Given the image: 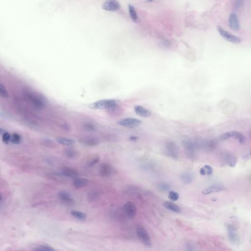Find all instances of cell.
<instances>
[{
	"label": "cell",
	"mask_w": 251,
	"mask_h": 251,
	"mask_svg": "<svg viewBox=\"0 0 251 251\" xmlns=\"http://www.w3.org/2000/svg\"><path fill=\"white\" fill-rule=\"evenodd\" d=\"M229 25L234 31H238L240 29V24L236 14L232 13L230 16L229 20Z\"/></svg>",
	"instance_id": "15"
},
{
	"label": "cell",
	"mask_w": 251,
	"mask_h": 251,
	"mask_svg": "<svg viewBox=\"0 0 251 251\" xmlns=\"http://www.w3.org/2000/svg\"><path fill=\"white\" fill-rule=\"evenodd\" d=\"M179 198V195L177 192L174 191H170L169 192L168 198L172 201H177Z\"/></svg>",
	"instance_id": "28"
},
{
	"label": "cell",
	"mask_w": 251,
	"mask_h": 251,
	"mask_svg": "<svg viewBox=\"0 0 251 251\" xmlns=\"http://www.w3.org/2000/svg\"><path fill=\"white\" fill-rule=\"evenodd\" d=\"M11 141L15 144H18L21 142V137L17 133H13L10 139Z\"/></svg>",
	"instance_id": "30"
},
{
	"label": "cell",
	"mask_w": 251,
	"mask_h": 251,
	"mask_svg": "<svg viewBox=\"0 0 251 251\" xmlns=\"http://www.w3.org/2000/svg\"><path fill=\"white\" fill-rule=\"evenodd\" d=\"M88 179L86 178H75L72 182V185L76 188H80L86 186L88 183Z\"/></svg>",
	"instance_id": "18"
},
{
	"label": "cell",
	"mask_w": 251,
	"mask_h": 251,
	"mask_svg": "<svg viewBox=\"0 0 251 251\" xmlns=\"http://www.w3.org/2000/svg\"><path fill=\"white\" fill-rule=\"evenodd\" d=\"M181 179L184 183H189L193 181L194 175L190 172H185L181 175Z\"/></svg>",
	"instance_id": "21"
},
{
	"label": "cell",
	"mask_w": 251,
	"mask_h": 251,
	"mask_svg": "<svg viewBox=\"0 0 251 251\" xmlns=\"http://www.w3.org/2000/svg\"><path fill=\"white\" fill-rule=\"evenodd\" d=\"M129 10L130 13V17L132 20L134 22H137L138 21V16L137 15V12L135 11V7L132 5H129Z\"/></svg>",
	"instance_id": "25"
},
{
	"label": "cell",
	"mask_w": 251,
	"mask_h": 251,
	"mask_svg": "<svg viewBox=\"0 0 251 251\" xmlns=\"http://www.w3.org/2000/svg\"><path fill=\"white\" fill-rule=\"evenodd\" d=\"M142 121L141 120L135 118H125L117 122V124L129 128H135L139 126Z\"/></svg>",
	"instance_id": "4"
},
{
	"label": "cell",
	"mask_w": 251,
	"mask_h": 251,
	"mask_svg": "<svg viewBox=\"0 0 251 251\" xmlns=\"http://www.w3.org/2000/svg\"><path fill=\"white\" fill-rule=\"evenodd\" d=\"M244 0H236L235 7L236 9H239L242 6Z\"/></svg>",
	"instance_id": "35"
},
{
	"label": "cell",
	"mask_w": 251,
	"mask_h": 251,
	"mask_svg": "<svg viewBox=\"0 0 251 251\" xmlns=\"http://www.w3.org/2000/svg\"><path fill=\"white\" fill-rule=\"evenodd\" d=\"M217 29L219 33L220 34L221 36L226 40L234 44H239L241 43L242 39L240 38L231 34L230 33L228 32L227 31L223 29L220 26H217Z\"/></svg>",
	"instance_id": "5"
},
{
	"label": "cell",
	"mask_w": 251,
	"mask_h": 251,
	"mask_svg": "<svg viewBox=\"0 0 251 251\" xmlns=\"http://www.w3.org/2000/svg\"><path fill=\"white\" fill-rule=\"evenodd\" d=\"M0 96L3 98H7L9 96V93L7 91V89H5L4 86L1 83H0Z\"/></svg>",
	"instance_id": "29"
},
{
	"label": "cell",
	"mask_w": 251,
	"mask_h": 251,
	"mask_svg": "<svg viewBox=\"0 0 251 251\" xmlns=\"http://www.w3.org/2000/svg\"><path fill=\"white\" fill-rule=\"evenodd\" d=\"M159 189L161 190V191H167L168 190L170 189V185L168 184L167 183H161L160 185H159Z\"/></svg>",
	"instance_id": "31"
},
{
	"label": "cell",
	"mask_w": 251,
	"mask_h": 251,
	"mask_svg": "<svg viewBox=\"0 0 251 251\" xmlns=\"http://www.w3.org/2000/svg\"><path fill=\"white\" fill-rule=\"evenodd\" d=\"M102 8L109 11H116L119 9L120 5L116 0H108L102 4Z\"/></svg>",
	"instance_id": "8"
},
{
	"label": "cell",
	"mask_w": 251,
	"mask_h": 251,
	"mask_svg": "<svg viewBox=\"0 0 251 251\" xmlns=\"http://www.w3.org/2000/svg\"><path fill=\"white\" fill-rule=\"evenodd\" d=\"M225 187L221 185H216L210 186L208 188L205 189L202 191V193L205 195H208L212 193H215L217 192L221 191L225 189Z\"/></svg>",
	"instance_id": "16"
},
{
	"label": "cell",
	"mask_w": 251,
	"mask_h": 251,
	"mask_svg": "<svg viewBox=\"0 0 251 251\" xmlns=\"http://www.w3.org/2000/svg\"><path fill=\"white\" fill-rule=\"evenodd\" d=\"M136 232L139 239L144 245L148 247H151L152 246V241L150 236L145 229L141 226H139L137 227Z\"/></svg>",
	"instance_id": "2"
},
{
	"label": "cell",
	"mask_w": 251,
	"mask_h": 251,
	"mask_svg": "<svg viewBox=\"0 0 251 251\" xmlns=\"http://www.w3.org/2000/svg\"><path fill=\"white\" fill-rule=\"evenodd\" d=\"M64 154L67 157L70 159H75L77 157V151L72 148H68L65 149Z\"/></svg>",
	"instance_id": "24"
},
{
	"label": "cell",
	"mask_w": 251,
	"mask_h": 251,
	"mask_svg": "<svg viewBox=\"0 0 251 251\" xmlns=\"http://www.w3.org/2000/svg\"><path fill=\"white\" fill-rule=\"evenodd\" d=\"M225 227L228 231H236V230L238 228V226H236V225H235V224H229V223H226Z\"/></svg>",
	"instance_id": "33"
},
{
	"label": "cell",
	"mask_w": 251,
	"mask_h": 251,
	"mask_svg": "<svg viewBox=\"0 0 251 251\" xmlns=\"http://www.w3.org/2000/svg\"><path fill=\"white\" fill-rule=\"evenodd\" d=\"M11 139V136L8 133H4L3 135L2 140L4 143L7 144L9 143Z\"/></svg>",
	"instance_id": "32"
},
{
	"label": "cell",
	"mask_w": 251,
	"mask_h": 251,
	"mask_svg": "<svg viewBox=\"0 0 251 251\" xmlns=\"http://www.w3.org/2000/svg\"><path fill=\"white\" fill-rule=\"evenodd\" d=\"M148 1H150V2H152L153 0H148Z\"/></svg>",
	"instance_id": "43"
},
{
	"label": "cell",
	"mask_w": 251,
	"mask_h": 251,
	"mask_svg": "<svg viewBox=\"0 0 251 251\" xmlns=\"http://www.w3.org/2000/svg\"><path fill=\"white\" fill-rule=\"evenodd\" d=\"M62 128L63 129V130H64L66 132H69L70 131V126L67 123H63V124L62 125Z\"/></svg>",
	"instance_id": "37"
},
{
	"label": "cell",
	"mask_w": 251,
	"mask_h": 251,
	"mask_svg": "<svg viewBox=\"0 0 251 251\" xmlns=\"http://www.w3.org/2000/svg\"><path fill=\"white\" fill-rule=\"evenodd\" d=\"M99 157H96V158L94 159H93L92 161H91L90 163L89 164V166L92 167V166H93L95 165H96V164H97L99 162Z\"/></svg>",
	"instance_id": "36"
},
{
	"label": "cell",
	"mask_w": 251,
	"mask_h": 251,
	"mask_svg": "<svg viewBox=\"0 0 251 251\" xmlns=\"http://www.w3.org/2000/svg\"><path fill=\"white\" fill-rule=\"evenodd\" d=\"M100 174L104 177H108L111 176L113 172V169L110 165L108 163L101 164L100 167Z\"/></svg>",
	"instance_id": "12"
},
{
	"label": "cell",
	"mask_w": 251,
	"mask_h": 251,
	"mask_svg": "<svg viewBox=\"0 0 251 251\" xmlns=\"http://www.w3.org/2000/svg\"><path fill=\"white\" fill-rule=\"evenodd\" d=\"M4 133V132H3V130H2V129H0V135H1L2 133Z\"/></svg>",
	"instance_id": "40"
},
{
	"label": "cell",
	"mask_w": 251,
	"mask_h": 251,
	"mask_svg": "<svg viewBox=\"0 0 251 251\" xmlns=\"http://www.w3.org/2000/svg\"><path fill=\"white\" fill-rule=\"evenodd\" d=\"M79 141L86 145L95 146L99 145L100 141L96 137L88 136L84 137L79 139Z\"/></svg>",
	"instance_id": "10"
},
{
	"label": "cell",
	"mask_w": 251,
	"mask_h": 251,
	"mask_svg": "<svg viewBox=\"0 0 251 251\" xmlns=\"http://www.w3.org/2000/svg\"><path fill=\"white\" fill-rule=\"evenodd\" d=\"M163 205L166 209L168 210H171L172 212H174L176 213L179 214L181 212V210L179 208V207L177 205H175V203H173L172 202L169 201H165L163 202Z\"/></svg>",
	"instance_id": "19"
},
{
	"label": "cell",
	"mask_w": 251,
	"mask_h": 251,
	"mask_svg": "<svg viewBox=\"0 0 251 251\" xmlns=\"http://www.w3.org/2000/svg\"><path fill=\"white\" fill-rule=\"evenodd\" d=\"M117 106V103L114 100H101L93 102L89 106L91 109H109L114 108Z\"/></svg>",
	"instance_id": "1"
},
{
	"label": "cell",
	"mask_w": 251,
	"mask_h": 251,
	"mask_svg": "<svg viewBox=\"0 0 251 251\" xmlns=\"http://www.w3.org/2000/svg\"><path fill=\"white\" fill-rule=\"evenodd\" d=\"M134 110L137 115L143 118H148L150 117L152 115V112L150 110L140 105L135 106L134 108Z\"/></svg>",
	"instance_id": "11"
},
{
	"label": "cell",
	"mask_w": 251,
	"mask_h": 251,
	"mask_svg": "<svg viewBox=\"0 0 251 251\" xmlns=\"http://www.w3.org/2000/svg\"><path fill=\"white\" fill-rule=\"evenodd\" d=\"M228 238L231 243L234 245H238L240 243V238L236 231H228Z\"/></svg>",
	"instance_id": "17"
},
{
	"label": "cell",
	"mask_w": 251,
	"mask_h": 251,
	"mask_svg": "<svg viewBox=\"0 0 251 251\" xmlns=\"http://www.w3.org/2000/svg\"><path fill=\"white\" fill-rule=\"evenodd\" d=\"M183 147L187 152L191 153V154L193 153L195 149V145L191 141L189 140H183Z\"/></svg>",
	"instance_id": "22"
},
{
	"label": "cell",
	"mask_w": 251,
	"mask_h": 251,
	"mask_svg": "<svg viewBox=\"0 0 251 251\" xmlns=\"http://www.w3.org/2000/svg\"><path fill=\"white\" fill-rule=\"evenodd\" d=\"M130 140L131 141H136L137 140H138V137H135V136H133V137H130Z\"/></svg>",
	"instance_id": "39"
},
{
	"label": "cell",
	"mask_w": 251,
	"mask_h": 251,
	"mask_svg": "<svg viewBox=\"0 0 251 251\" xmlns=\"http://www.w3.org/2000/svg\"><path fill=\"white\" fill-rule=\"evenodd\" d=\"M200 174L201 175H202V176H205V175H206V173H205V169H204V168L202 167L200 169Z\"/></svg>",
	"instance_id": "38"
},
{
	"label": "cell",
	"mask_w": 251,
	"mask_h": 251,
	"mask_svg": "<svg viewBox=\"0 0 251 251\" xmlns=\"http://www.w3.org/2000/svg\"><path fill=\"white\" fill-rule=\"evenodd\" d=\"M203 168L205 169L206 174L207 175H211L212 174V173H213V169H212V168L210 167V166L208 165H205L203 167Z\"/></svg>",
	"instance_id": "34"
},
{
	"label": "cell",
	"mask_w": 251,
	"mask_h": 251,
	"mask_svg": "<svg viewBox=\"0 0 251 251\" xmlns=\"http://www.w3.org/2000/svg\"><path fill=\"white\" fill-rule=\"evenodd\" d=\"M124 210L126 215L130 219L134 218L137 215V206L135 203L132 201H129L125 203Z\"/></svg>",
	"instance_id": "7"
},
{
	"label": "cell",
	"mask_w": 251,
	"mask_h": 251,
	"mask_svg": "<svg viewBox=\"0 0 251 251\" xmlns=\"http://www.w3.org/2000/svg\"><path fill=\"white\" fill-rule=\"evenodd\" d=\"M166 150L168 155L172 157H177L178 155V147L173 141H169L166 144Z\"/></svg>",
	"instance_id": "9"
},
{
	"label": "cell",
	"mask_w": 251,
	"mask_h": 251,
	"mask_svg": "<svg viewBox=\"0 0 251 251\" xmlns=\"http://www.w3.org/2000/svg\"><path fill=\"white\" fill-rule=\"evenodd\" d=\"M212 201H217V199L215 198H212Z\"/></svg>",
	"instance_id": "42"
},
{
	"label": "cell",
	"mask_w": 251,
	"mask_h": 251,
	"mask_svg": "<svg viewBox=\"0 0 251 251\" xmlns=\"http://www.w3.org/2000/svg\"><path fill=\"white\" fill-rule=\"evenodd\" d=\"M56 141L62 145L71 146L75 143V140L73 139H69L64 137H59L56 139Z\"/></svg>",
	"instance_id": "20"
},
{
	"label": "cell",
	"mask_w": 251,
	"mask_h": 251,
	"mask_svg": "<svg viewBox=\"0 0 251 251\" xmlns=\"http://www.w3.org/2000/svg\"><path fill=\"white\" fill-rule=\"evenodd\" d=\"M58 197L60 201L66 205H72L74 203V200L71 195L67 192L64 191L60 192L58 194Z\"/></svg>",
	"instance_id": "13"
},
{
	"label": "cell",
	"mask_w": 251,
	"mask_h": 251,
	"mask_svg": "<svg viewBox=\"0 0 251 251\" xmlns=\"http://www.w3.org/2000/svg\"><path fill=\"white\" fill-rule=\"evenodd\" d=\"M230 138L236 139L241 144L243 143L245 141V137L244 135L238 131H232L223 133L220 137V140L224 141L228 140Z\"/></svg>",
	"instance_id": "3"
},
{
	"label": "cell",
	"mask_w": 251,
	"mask_h": 251,
	"mask_svg": "<svg viewBox=\"0 0 251 251\" xmlns=\"http://www.w3.org/2000/svg\"><path fill=\"white\" fill-rule=\"evenodd\" d=\"M35 251H53L55 250L52 247L46 245H40L34 249Z\"/></svg>",
	"instance_id": "26"
},
{
	"label": "cell",
	"mask_w": 251,
	"mask_h": 251,
	"mask_svg": "<svg viewBox=\"0 0 251 251\" xmlns=\"http://www.w3.org/2000/svg\"><path fill=\"white\" fill-rule=\"evenodd\" d=\"M84 128L87 131H94L96 129V127L93 123L87 122L84 124Z\"/></svg>",
	"instance_id": "27"
},
{
	"label": "cell",
	"mask_w": 251,
	"mask_h": 251,
	"mask_svg": "<svg viewBox=\"0 0 251 251\" xmlns=\"http://www.w3.org/2000/svg\"><path fill=\"white\" fill-rule=\"evenodd\" d=\"M2 198H3V197H2V194H1V193H0V201H2Z\"/></svg>",
	"instance_id": "41"
},
{
	"label": "cell",
	"mask_w": 251,
	"mask_h": 251,
	"mask_svg": "<svg viewBox=\"0 0 251 251\" xmlns=\"http://www.w3.org/2000/svg\"><path fill=\"white\" fill-rule=\"evenodd\" d=\"M222 164L223 165L229 166L230 167H233L236 166L237 162L236 157L231 153L226 152L224 153L221 157Z\"/></svg>",
	"instance_id": "6"
},
{
	"label": "cell",
	"mask_w": 251,
	"mask_h": 251,
	"mask_svg": "<svg viewBox=\"0 0 251 251\" xmlns=\"http://www.w3.org/2000/svg\"><path fill=\"white\" fill-rule=\"evenodd\" d=\"M71 215L75 217V218L79 219V220L84 221L86 220L87 215L82 212H79L78 210H72L71 211Z\"/></svg>",
	"instance_id": "23"
},
{
	"label": "cell",
	"mask_w": 251,
	"mask_h": 251,
	"mask_svg": "<svg viewBox=\"0 0 251 251\" xmlns=\"http://www.w3.org/2000/svg\"><path fill=\"white\" fill-rule=\"evenodd\" d=\"M62 174L66 177L74 179L77 178L79 176V173L78 171L74 168L69 167H64L62 168Z\"/></svg>",
	"instance_id": "14"
}]
</instances>
